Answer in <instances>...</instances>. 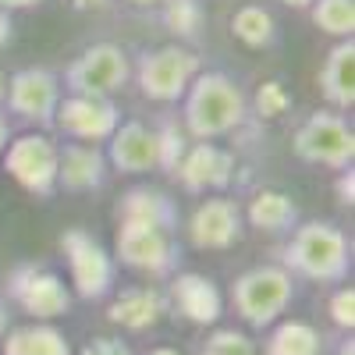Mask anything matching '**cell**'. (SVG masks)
<instances>
[{
	"mask_svg": "<svg viewBox=\"0 0 355 355\" xmlns=\"http://www.w3.org/2000/svg\"><path fill=\"white\" fill-rule=\"evenodd\" d=\"M0 341H4L0 355H71L64 331H57L53 323H43V320L11 327V331H4Z\"/></svg>",
	"mask_w": 355,
	"mask_h": 355,
	"instance_id": "obj_22",
	"label": "cell"
},
{
	"mask_svg": "<svg viewBox=\"0 0 355 355\" xmlns=\"http://www.w3.org/2000/svg\"><path fill=\"white\" fill-rule=\"evenodd\" d=\"M327 313H331V320L338 323L341 331H352V327H355V288H352V284H348V288H338V291L331 295Z\"/></svg>",
	"mask_w": 355,
	"mask_h": 355,
	"instance_id": "obj_30",
	"label": "cell"
},
{
	"mask_svg": "<svg viewBox=\"0 0 355 355\" xmlns=\"http://www.w3.org/2000/svg\"><path fill=\"white\" fill-rule=\"evenodd\" d=\"M164 313H167V299L150 284L125 288L107 306V320L114 323V327H125V331H150L164 320Z\"/></svg>",
	"mask_w": 355,
	"mask_h": 355,
	"instance_id": "obj_18",
	"label": "cell"
},
{
	"mask_svg": "<svg viewBox=\"0 0 355 355\" xmlns=\"http://www.w3.org/2000/svg\"><path fill=\"white\" fill-rule=\"evenodd\" d=\"M78 355H132V348H128L121 338L103 334V338H89V341L82 345V352H78Z\"/></svg>",
	"mask_w": 355,
	"mask_h": 355,
	"instance_id": "obj_31",
	"label": "cell"
},
{
	"mask_svg": "<svg viewBox=\"0 0 355 355\" xmlns=\"http://www.w3.org/2000/svg\"><path fill=\"white\" fill-rule=\"evenodd\" d=\"M11 40H15V21H11V11L0 8V50H4Z\"/></svg>",
	"mask_w": 355,
	"mask_h": 355,
	"instance_id": "obj_32",
	"label": "cell"
},
{
	"mask_svg": "<svg viewBox=\"0 0 355 355\" xmlns=\"http://www.w3.org/2000/svg\"><path fill=\"white\" fill-rule=\"evenodd\" d=\"M234 153L217 142H192L185 157L178 160L174 178L182 182L185 192H220L234 182Z\"/></svg>",
	"mask_w": 355,
	"mask_h": 355,
	"instance_id": "obj_14",
	"label": "cell"
},
{
	"mask_svg": "<svg viewBox=\"0 0 355 355\" xmlns=\"http://www.w3.org/2000/svg\"><path fill=\"white\" fill-rule=\"evenodd\" d=\"M167 309H174L182 320L196 323V327H214L224 316V295L214 277L185 270V274H174V281H171Z\"/></svg>",
	"mask_w": 355,
	"mask_h": 355,
	"instance_id": "obj_15",
	"label": "cell"
},
{
	"mask_svg": "<svg viewBox=\"0 0 355 355\" xmlns=\"http://www.w3.org/2000/svg\"><path fill=\"white\" fill-rule=\"evenodd\" d=\"M284 270L299 274L316 284H338L348 277L352 266V249L345 231L334 220H306L295 224L291 239L284 245Z\"/></svg>",
	"mask_w": 355,
	"mask_h": 355,
	"instance_id": "obj_2",
	"label": "cell"
},
{
	"mask_svg": "<svg viewBox=\"0 0 355 355\" xmlns=\"http://www.w3.org/2000/svg\"><path fill=\"white\" fill-rule=\"evenodd\" d=\"M75 8L89 11V8H107V0H75Z\"/></svg>",
	"mask_w": 355,
	"mask_h": 355,
	"instance_id": "obj_38",
	"label": "cell"
},
{
	"mask_svg": "<svg viewBox=\"0 0 355 355\" xmlns=\"http://www.w3.org/2000/svg\"><path fill=\"white\" fill-rule=\"evenodd\" d=\"M309 15L323 36L352 40V33H355V0H313Z\"/></svg>",
	"mask_w": 355,
	"mask_h": 355,
	"instance_id": "obj_25",
	"label": "cell"
},
{
	"mask_svg": "<svg viewBox=\"0 0 355 355\" xmlns=\"http://www.w3.org/2000/svg\"><path fill=\"white\" fill-rule=\"evenodd\" d=\"M185 100V132L192 142H214L234 135L249 121V100L242 85L224 71H199Z\"/></svg>",
	"mask_w": 355,
	"mask_h": 355,
	"instance_id": "obj_1",
	"label": "cell"
},
{
	"mask_svg": "<svg viewBox=\"0 0 355 355\" xmlns=\"http://www.w3.org/2000/svg\"><path fill=\"white\" fill-rule=\"evenodd\" d=\"M295 302V274H288L277 263H263L239 274L231 284V306L249 327L263 331L288 313Z\"/></svg>",
	"mask_w": 355,
	"mask_h": 355,
	"instance_id": "obj_3",
	"label": "cell"
},
{
	"mask_svg": "<svg viewBox=\"0 0 355 355\" xmlns=\"http://www.w3.org/2000/svg\"><path fill=\"white\" fill-rule=\"evenodd\" d=\"M107 164L121 174L160 171V135L142 121H121L107 139Z\"/></svg>",
	"mask_w": 355,
	"mask_h": 355,
	"instance_id": "obj_16",
	"label": "cell"
},
{
	"mask_svg": "<svg viewBox=\"0 0 355 355\" xmlns=\"http://www.w3.org/2000/svg\"><path fill=\"white\" fill-rule=\"evenodd\" d=\"M146 355H182V352H178V348H167V345H160V348H150Z\"/></svg>",
	"mask_w": 355,
	"mask_h": 355,
	"instance_id": "obj_39",
	"label": "cell"
},
{
	"mask_svg": "<svg viewBox=\"0 0 355 355\" xmlns=\"http://www.w3.org/2000/svg\"><path fill=\"white\" fill-rule=\"evenodd\" d=\"M338 196H341V202H345V206H352L355 189H352V171H348V167H345V171H341V178H338Z\"/></svg>",
	"mask_w": 355,
	"mask_h": 355,
	"instance_id": "obj_33",
	"label": "cell"
},
{
	"mask_svg": "<svg viewBox=\"0 0 355 355\" xmlns=\"http://www.w3.org/2000/svg\"><path fill=\"white\" fill-rule=\"evenodd\" d=\"M57 245H61L64 263H68L71 295H78V299H85V302L107 299V295L114 291V281H117V263L107 252V245L100 239H93L85 227H68Z\"/></svg>",
	"mask_w": 355,
	"mask_h": 355,
	"instance_id": "obj_5",
	"label": "cell"
},
{
	"mask_svg": "<svg viewBox=\"0 0 355 355\" xmlns=\"http://www.w3.org/2000/svg\"><path fill=\"white\" fill-rule=\"evenodd\" d=\"M114 263L128 266L135 274L150 277H171L178 266V239L174 231L139 220H117L114 234Z\"/></svg>",
	"mask_w": 355,
	"mask_h": 355,
	"instance_id": "obj_7",
	"label": "cell"
},
{
	"mask_svg": "<svg viewBox=\"0 0 355 355\" xmlns=\"http://www.w3.org/2000/svg\"><path fill=\"white\" fill-rule=\"evenodd\" d=\"M320 93L331 103V110H352L355 107V43L338 40L320 68Z\"/></svg>",
	"mask_w": 355,
	"mask_h": 355,
	"instance_id": "obj_19",
	"label": "cell"
},
{
	"mask_svg": "<svg viewBox=\"0 0 355 355\" xmlns=\"http://www.w3.org/2000/svg\"><path fill=\"white\" fill-rule=\"evenodd\" d=\"M121 125V110L110 96H78V93H68L61 96L53 110V125L61 135L75 139V142H107L114 135V128Z\"/></svg>",
	"mask_w": 355,
	"mask_h": 355,
	"instance_id": "obj_12",
	"label": "cell"
},
{
	"mask_svg": "<svg viewBox=\"0 0 355 355\" xmlns=\"http://www.w3.org/2000/svg\"><path fill=\"white\" fill-rule=\"evenodd\" d=\"M57 153H61V146L36 128L11 139L0 164L18 189H25L36 199H50L57 192Z\"/></svg>",
	"mask_w": 355,
	"mask_h": 355,
	"instance_id": "obj_10",
	"label": "cell"
},
{
	"mask_svg": "<svg viewBox=\"0 0 355 355\" xmlns=\"http://www.w3.org/2000/svg\"><path fill=\"white\" fill-rule=\"evenodd\" d=\"M199 71H202V57L182 43H164L153 50H142L139 64L132 68L139 93L150 103H178L189 93V85Z\"/></svg>",
	"mask_w": 355,
	"mask_h": 355,
	"instance_id": "obj_4",
	"label": "cell"
},
{
	"mask_svg": "<svg viewBox=\"0 0 355 355\" xmlns=\"http://www.w3.org/2000/svg\"><path fill=\"white\" fill-rule=\"evenodd\" d=\"M231 36L245 43L249 50H263V46H270L277 40V21L274 15L259 8V4H245L231 15Z\"/></svg>",
	"mask_w": 355,
	"mask_h": 355,
	"instance_id": "obj_24",
	"label": "cell"
},
{
	"mask_svg": "<svg viewBox=\"0 0 355 355\" xmlns=\"http://www.w3.org/2000/svg\"><path fill=\"white\" fill-rule=\"evenodd\" d=\"M157 135H160V171H171L174 174L178 160L185 157L192 139H189L185 128H178V125H164V128H157Z\"/></svg>",
	"mask_w": 355,
	"mask_h": 355,
	"instance_id": "obj_29",
	"label": "cell"
},
{
	"mask_svg": "<svg viewBox=\"0 0 355 355\" xmlns=\"http://www.w3.org/2000/svg\"><path fill=\"white\" fill-rule=\"evenodd\" d=\"M160 11H164L167 28L178 33V36H196V28L202 21V11H199L196 0H164Z\"/></svg>",
	"mask_w": 355,
	"mask_h": 355,
	"instance_id": "obj_28",
	"label": "cell"
},
{
	"mask_svg": "<svg viewBox=\"0 0 355 355\" xmlns=\"http://www.w3.org/2000/svg\"><path fill=\"white\" fill-rule=\"evenodd\" d=\"M266 355H323V338L306 320H277L266 338Z\"/></svg>",
	"mask_w": 355,
	"mask_h": 355,
	"instance_id": "obj_23",
	"label": "cell"
},
{
	"mask_svg": "<svg viewBox=\"0 0 355 355\" xmlns=\"http://www.w3.org/2000/svg\"><path fill=\"white\" fill-rule=\"evenodd\" d=\"M8 302H15L28 320H43V323H53L71 313V302L75 295L71 288L64 284V277L50 270V266H36V263H21L8 274Z\"/></svg>",
	"mask_w": 355,
	"mask_h": 355,
	"instance_id": "obj_8",
	"label": "cell"
},
{
	"mask_svg": "<svg viewBox=\"0 0 355 355\" xmlns=\"http://www.w3.org/2000/svg\"><path fill=\"white\" fill-rule=\"evenodd\" d=\"M291 150L302 164L345 171L355 160V132L341 117V110H313L306 121L295 128Z\"/></svg>",
	"mask_w": 355,
	"mask_h": 355,
	"instance_id": "obj_6",
	"label": "cell"
},
{
	"mask_svg": "<svg viewBox=\"0 0 355 355\" xmlns=\"http://www.w3.org/2000/svg\"><path fill=\"white\" fill-rule=\"evenodd\" d=\"M242 220H249V227H256L263 234H284L299 224V206L281 189H259L249 199Z\"/></svg>",
	"mask_w": 355,
	"mask_h": 355,
	"instance_id": "obj_21",
	"label": "cell"
},
{
	"mask_svg": "<svg viewBox=\"0 0 355 355\" xmlns=\"http://www.w3.org/2000/svg\"><path fill=\"white\" fill-rule=\"evenodd\" d=\"M125 4H132V8H146V11H160V8H164V0H125Z\"/></svg>",
	"mask_w": 355,
	"mask_h": 355,
	"instance_id": "obj_36",
	"label": "cell"
},
{
	"mask_svg": "<svg viewBox=\"0 0 355 355\" xmlns=\"http://www.w3.org/2000/svg\"><path fill=\"white\" fill-rule=\"evenodd\" d=\"M277 4H284V8H291V11H309L313 0H277Z\"/></svg>",
	"mask_w": 355,
	"mask_h": 355,
	"instance_id": "obj_37",
	"label": "cell"
},
{
	"mask_svg": "<svg viewBox=\"0 0 355 355\" xmlns=\"http://www.w3.org/2000/svg\"><path fill=\"white\" fill-rule=\"evenodd\" d=\"M242 206L227 199V196H214V199H202L192 217H189V242L202 252H224L234 249L242 242Z\"/></svg>",
	"mask_w": 355,
	"mask_h": 355,
	"instance_id": "obj_13",
	"label": "cell"
},
{
	"mask_svg": "<svg viewBox=\"0 0 355 355\" xmlns=\"http://www.w3.org/2000/svg\"><path fill=\"white\" fill-rule=\"evenodd\" d=\"M8 142H11V125H8V114H4V107H0V157H4Z\"/></svg>",
	"mask_w": 355,
	"mask_h": 355,
	"instance_id": "obj_35",
	"label": "cell"
},
{
	"mask_svg": "<svg viewBox=\"0 0 355 355\" xmlns=\"http://www.w3.org/2000/svg\"><path fill=\"white\" fill-rule=\"evenodd\" d=\"M61 75L50 68H21L8 78L4 85V103L15 117H21L25 125L50 128L53 110L61 103Z\"/></svg>",
	"mask_w": 355,
	"mask_h": 355,
	"instance_id": "obj_11",
	"label": "cell"
},
{
	"mask_svg": "<svg viewBox=\"0 0 355 355\" xmlns=\"http://www.w3.org/2000/svg\"><path fill=\"white\" fill-rule=\"evenodd\" d=\"M338 355H352V341H341V348H338Z\"/></svg>",
	"mask_w": 355,
	"mask_h": 355,
	"instance_id": "obj_40",
	"label": "cell"
},
{
	"mask_svg": "<svg viewBox=\"0 0 355 355\" xmlns=\"http://www.w3.org/2000/svg\"><path fill=\"white\" fill-rule=\"evenodd\" d=\"M117 220H139V224H157V227L174 231L178 227V206L164 189L135 185L117 199Z\"/></svg>",
	"mask_w": 355,
	"mask_h": 355,
	"instance_id": "obj_20",
	"label": "cell"
},
{
	"mask_svg": "<svg viewBox=\"0 0 355 355\" xmlns=\"http://www.w3.org/2000/svg\"><path fill=\"white\" fill-rule=\"evenodd\" d=\"M132 78V57L117 43H93L64 68L61 85L78 96H114Z\"/></svg>",
	"mask_w": 355,
	"mask_h": 355,
	"instance_id": "obj_9",
	"label": "cell"
},
{
	"mask_svg": "<svg viewBox=\"0 0 355 355\" xmlns=\"http://www.w3.org/2000/svg\"><path fill=\"white\" fill-rule=\"evenodd\" d=\"M252 107H256V117H259V121H277V117H284L288 107H291V93L284 89V82L270 78V82H263V85L256 89Z\"/></svg>",
	"mask_w": 355,
	"mask_h": 355,
	"instance_id": "obj_27",
	"label": "cell"
},
{
	"mask_svg": "<svg viewBox=\"0 0 355 355\" xmlns=\"http://www.w3.org/2000/svg\"><path fill=\"white\" fill-rule=\"evenodd\" d=\"M199 355H259L256 341L245 331H234V327H217L210 338L202 341Z\"/></svg>",
	"mask_w": 355,
	"mask_h": 355,
	"instance_id": "obj_26",
	"label": "cell"
},
{
	"mask_svg": "<svg viewBox=\"0 0 355 355\" xmlns=\"http://www.w3.org/2000/svg\"><path fill=\"white\" fill-rule=\"evenodd\" d=\"M107 153L93 142H64L57 153V189L96 192L107 182Z\"/></svg>",
	"mask_w": 355,
	"mask_h": 355,
	"instance_id": "obj_17",
	"label": "cell"
},
{
	"mask_svg": "<svg viewBox=\"0 0 355 355\" xmlns=\"http://www.w3.org/2000/svg\"><path fill=\"white\" fill-rule=\"evenodd\" d=\"M43 0H0V8L4 11H28V8H40Z\"/></svg>",
	"mask_w": 355,
	"mask_h": 355,
	"instance_id": "obj_34",
	"label": "cell"
}]
</instances>
